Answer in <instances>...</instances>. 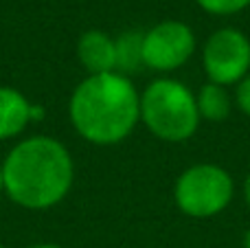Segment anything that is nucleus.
<instances>
[{
    "mask_svg": "<svg viewBox=\"0 0 250 248\" xmlns=\"http://www.w3.org/2000/svg\"><path fill=\"white\" fill-rule=\"evenodd\" d=\"M0 169L4 193L29 211H44L60 205L75 180L73 156L66 145L44 134L16 143Z\"/></svg>",
    "mask_w": 250,
    "mask_h": 248,
    "instance_id": "1",
    "label": "nucleus"
},
{
    "mask_svg": "<svg viewBox=\"0 0 250 248\" xmlns=\"http://www.w3.org/2000/svg\"><path fill=\"white\" fill-rule=\"evenodd\" d=\"M68 117L92 145H117L141 121V95L121 73L88 75L70 95Z\"/></svg>",
    "mask_w": 250,
    "mask_h": 248,
    "instance_id": "2",
    "label": "nucleus"
},
{
    "mask_svg": "<svg viewBox=\"0 0 250 248\" xmlns=\"http://www.w3.org/2000/svg\"><path fill=\"white\" fill-rule=\"evenodd\" d=\"M141 121L160 141L182 143L200 127L195 95L182 82L160 77L141 95Z\"/></svg>",
    "mask_w": 250,
    "mask_h": 248,
    "instance_id": "3",
    "label": "nucleus"
},
{
    "mask_svg": "<svg viewBox=\"0 0 250 248\" xmlns=\"http://www.w3.org/2000/svg\"><path fill=\"white\" fill-rule=\"evenodd\" d=\"M235 183L230 174L220 165L200 163L185 169L176 180L173 198L178 209L189 218H213L230 205Z\"/></svg>",
    "mask_w": 250,
    "mask_h": 248,
    "instance_id": "4",
    "label": "nucleus"
},
{
    "mask_svg": "<svg viewBox=\"0 0 250 248\" xmlns=\"http://www.w3.org/2000/svg\"><path fill=\"white\" fill-rule=\"evenodd\" d=\"M202 66L208 82L230 86L248 77L250 70V40L233 26L217 29L208 35L202 51Z\"/></svg>",
    "mask_w": 250,
    "mask_h": 248,
    "instance_id": "5",
    "label": "nucleus"
},
{
    "mask_svg": "<svg viewBox=\"0 0 250 248\" xmlns=\"http://www.w3.org/2000/svg\"><path fill=\"white\" fill-rule=\"evenodd\" d=\"M195 53V35L189 24L163 20L143 33V64L156 73H171Z\"/></svg>",
    "mask_w": 250,
    "mask_h": 248,
    "instance_id": "6",
    "label": "nucleus"
},
{
    "mask_svg": "<svg viewBox=\"0 0 250 248\" xmlns=\"http://www.w3.org/2000/svg\"><path fill=\"white\" fill-rule=\"evenodd\" d=\"M77 57L88 75L117 73V42L99 29L82 33L77 42Z\"/></svg>",
    "mask_w": 250,
    "mask_h": 248,
    "instance_id": "7",
    "label": "nucleus"
},
{
    "mask_svg": "<svg viewBox=\"0 0 250 248\" xmlns=\"http://www.w3.org/2000/svg\"><path fill=\"white\" fill-rule=\"evenodd\" d=\"M31 103L20 90L0 86V141H7L24 132L31 123Z\"/></svg>",
    "mask_w": 250,
    "mask_h": 248,
    "instance_id": "8",
    "label": "nucleus"
},
{
    "mask_svg": "<svg viewBox=\"0 0 250 248\" xmlns=\"http://www.w3.org/2000/svg\"><path fill=\"white\" fill-rule=\"evenodd\" d=\"M195 101H198L200 119H207V121H213V123H220L224 119H229L230 108H233V101H230L226 86H220V83H213V82L204 83L200 88Z\"/></svg>",
    "mask_w": 250,
    "mask_h": 248,
    "instance_id": "9",
    "label": "nucleus"
},
{
    "mask_svg": "<svg viewBox=\"0 0 250 248\" xmlns=\"http://www.w3.org/2000/svg\"><path fill=\"white\" fill-rule=\"evenodd\" d=\"M114 42H117V73L127 77L136 73L141 66H145L143 64V33L127 31Z\"/></svg>",
    "mask_w": 250,
    "mask_h": 248,
    "instance_id": "10",
    "label": "nucleus"
},
{
    "mask_svg": "<svg viewBox=\"0 0 250 248\" xmlns=\"http://www.w3.org/2000/svg\"><path fill=\"white\" fill-rule=\"evenodd\" d=\"M211 16H233L250 7V0H195Z\"/></svg>",
    "mask_w": 250,
    "mask_h": 248,
    "instance_id": "11",
    "label": "nucleus"
},
{
    "mask_svg": "<svg viewBox=\"0 0 250 248\" xmlns=\"http://www.w3.org/2000/svg\"><path fill=\"white\" fill-rule=\"evenodd\" d=\"M235 103L244 114L250 117V73L237 83V92H235Z\"/></svg>",
    "mask_w": 250,
    "mask_h": 248,
    "instance_id": "12",
    "label": "nucleus"
},
{
    "mask_svg": "<svg viewBox=\"0 0 250 248\" xmlns=\"http://www.w3.org/2000/svg\"><path fill=\"white\" fill-rule=\"evenodd\" d=\"M244 198H246V205L250 207V176L246 178V183H244Z\"/></svg>",
    "mask_w": 250,
    "mask_h": 248,
    "instance_id": "13",
    "label": "nucleus"
},
{
    "mask_svg": "<svg viewBox=\"0 0 250 248\" xmlns=\"http://www.w3.org/2000/svg\"><path fill=\"white\" fill-rule=\"evenodd\" d=\"M26 248H64L60 244H33V246H26Z\"/></svg>",
    "mask_w": 250,
    "mask_h": 248,
    "instance_id": "14",
    "label": "nucleus"
},
{
    "mask_svg": "<svg viewBox=\"0 0 250 248\" xmlns=\"http://www.w3.org/2000/svg\"><path fill=\"white\" fill-rule=\"evenodd\" d=\"M244 248H250V228L246 231V235H244Z\"/></svg>",
    "mask_w": 250,
    "mask_h": 248,
    "instance_id": "15",
    "label": "nucleus"
},
{
    "mask_svg": "<svg viewBox=\"0 0 250 248\" xmlns=\"http://www.w3.org/2000/svg\"><path fill=\"white\" fill-rule=\"evenodd\" d=\"M4 191V180H2V169H0V193Z\"/></svg>",
    "mask_w": 250,
    "mask_h": 248,
    "instance_id": "16",
    "label": "nucleus"
},
{
    "mask_svg": "<svg viewBox=\"0 0 250 248\" xmlns=\"http://www.w3.org/2000/svg\"><path fill=\"white\" fill-rule=\"evenodd\" d=\"M0 248H4V246H0Z\"/></svg>",
    "mask_w": 250,
    "mask_h": 248,
    "instance_id": "17",
    "label": "nucleus"
}]
</instances>
